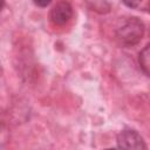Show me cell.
<instances>
[{"mask_svg": "<svg viewBox=\"0 0 150 150\" xmlns=\"http://www.w3.org/2000/svg\"><path fill=\"white\" fill-rule=\"evenodd\" d=\"M144 35V23L138 18H128L116 29V39L122 46L132 47Z\"/></svg>", "mask_w": 150, "mask_h": 150, "instance_id": "obj_1", "label": "cell"}, {"mask_svg": "<svg viewBox=\"0 0 150 150\" xmlns=\"http://www.w3.org/2000/svg\"><path fill=\"white\" fill-rule=\"evenodd\" d=\"M117 145L122 149H146L143 137L132 129L122 130L117 135Z\"/></svg>", "mask_w": 150, "mask_h": 150, "instance_id": "obj_2", "label": "cell"}, {"mask_svg": "<svg viewBox=\"0 0 150 150\" xmlns=\"http://www.w3.org/2000/svg\"><path fill=\"white\" fill-rule=\"evenodd\" d=\"M71 18H73V7L66 0L59 1L52 8L49 14V19L55 26H64L70 21Z\"/></svg>", "mask_w": 150, "mask_h": 150, "instance_id": "obj_3", "label": "cell"}, {"mask_svg": "<svg viewBox=\"0 0 150 150\" xmlns=\"http://www.w3.org/2000/svg\"><path fill=\"white\" fill-rule=\"evenodd\" d=\"M139 66L143 69V71L145 73V75H149V45H146L139 53Z\"/></svg>", "mask_w": 150, "mask_h": 150, "instance_id": "obj_4", "label": "cell"}, {"mask_svg": "<svg viewBox=\"0 0 150 150\" xmlns=\"http://www.w3.org/2000/svg\"><path fill=\"white\" fill-rule=\"evenodd\" d=\"M122 1L125 6L130 8H137L141 6V2H142V0H122Z\"/></svg>", "mask_w": 150, "mask_h": 150, "instance_id": "obj_5", "label": "cell"}, {"mask_svg": "<svg viewBox=\"0 0 150 150\" xmlns=\"http://www.w3.org/2000/svg\"><path fill=\"white\" fill-rule=\"evenodd\" d=\"M33 2H34L38 7L43 8V7H47V6L52 2V0H33Z\"/></svg>", "mask_w": 150, "mask_h": 150, "instance_id": "obj_6", "label": "cell"}, {"mask_svg": "<svg viewBox=\"0 0 150 150\" xmlns=\"http://www.w3.org/2000/svg\"><path fill=\"white\" fill-rule=\"evenodd\" d=\"M5 5H6V1H5V0H0V12L4 9Z\"/></svg>", "mask_w": 150, "mask_h": 150, "instance_id": "obj_7", "label": "cell"}]
</instances>
